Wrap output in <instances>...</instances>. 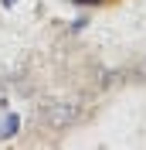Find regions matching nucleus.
Masks as SVG:
<instances>
[{
  "instance_id": "obj_2",
  "label": "nucleus",
  "mask_w": 146,
  "mask_h": 150,
  "mask_svg": "<svg viewBox=\"0 0 146 150\" xmlns=\"http://www.w3.org/2000/svg\"><path fill=\"white\" fill-rule=\"evenodd\" d=\"M17 130H20V116H17V112H7V116H0V140H10Z\"/></svg>"
},
{
  "instance_id": "obj_4",
  "label": "nucleus",
  "mask_w": 146,
  "mask_h": 150,
  "mask_svg": "<svg viewBox=\"0 0 146 150\" xmlns=\"http://www.w3.org/2000/svg\"><path fill=\"white\" fill-rule=\"evenodd\" d=\"M0 4H4V7H14V4H17V0H0Z\"/></svg>"
},
{
  "instance_id": "obj_1",
  "label": "nucleus",
  "mask_w": 146,
  "mask_h": 150,
  "mask_svg": "<svg viewBox=\"0 0 146 150\" xmlns=\"http://www.w3.org/2000/svg\"><path fill=\"white\" fill-rule=\"evenodd\" d=\"M75 116H78V106L68 103V99H55V103L44 106V120L55 126V130H61V126H68V123H75Z\"/></svg>"
},
{
  "instance_id": "obj_3",
  "label": "nucleus",
  "mask_w": 146,
  "mask_h": 150,
  "mask_svg": "<svg viewBox=\"0 0 146 150\" xmlns=\"http://www.w3.org/2000/svg\"><path fill=\"white\" fill-rule=\"evenodd\" d=\"M78 7H88V4H105V0H75Z\"/></svg>"
}]
</instances>
